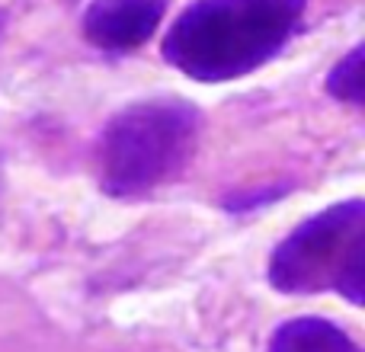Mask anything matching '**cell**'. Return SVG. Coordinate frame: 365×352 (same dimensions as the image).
Segmentation results:
<instances>
[{
  "label": "cell",
  "mask_w": 365,
  "mask_h": 352,
  "mask_svg": "<svg viewBox=\"0 0 365 352\" xmlns=\"http://www.w3.org/2000/svg\"><path fill=\"white\" fill-rule=\"evenodd\" d=\"M308 0H195L170 26L164 58L202 83L257 71L302 26Z\"/></svg>",
  "instance_id": "obj_1"
},
{
  "label": "cell",
  "mask_w": 365,
  "mask_h": 352,
  "mask_svg": "<svg viewBox=\"0 0 365 352\" xmlns=\"http://www.w3.org/2000/svg\"><path fill=\"white\" fill-rule=\"evenodd\" d=\"M195 141L199 113L182 100H145L122 109L96 147L103 192L115 199L148 195L186 170Z\"/></svg>",
  "instance_id": "obj_2"
},
{
  "label": "cell",
  "mask_w": 365,
  "mask_h": 352,
  "mask_svg": "<svg viewBox=\"0 0 365 352\" xmlns=\"http://www.w3.org/2000/svg\"><path fill=\"white\" fill-rule=\"evenodd\" d=\"M4 32H6V13L0 10V42H4Z\"/></svg>",
  "instance_id": "obj_7"
},
{
  "label": "cell",
  "mask_w": 365,
  "mask_h": 352,
  "mask_svg": "<svg viewBox=\"0 0 365 352\" xmlns=\"http://www.w3.org/2000/svg\"><path fill=\"white\" fill-rule=\"evenodd\" d=\"M362 58L365 48L356 45L340 64L327 74V93L336 96L343 103H353V106H362L365 100V87H362Z\"/></svg>",
  "instance_id": "obj_6"
},
{
  "label": "cell",
  "mask_w": 365,
  "mask_h": 352,
  "mask_svg": "<svg viewBox=\"0 0 365 352\" xmlns=\"http://www.w3.org/2000/svg\"><path fill=\"white\" fill-rule=\"evenodd\" d=\"M269 352H362L346 330L324 317H298L272 333Z\"/></svg>",
  "instance_id": "obj_5"
},
{
  "label": "cell",
  "mask_w": 365,
  "mask_h": 352,
  "mask_svg": "<svg viewBox=\"0 0 365 352\" xmlns=\"http://www.w3.org/2000/svg\"><path fill=\"white\" fill-rule=\"evenodd\" d=\"M167 0H93L83 13V36L103 51H132L158 32Z\"/></svg>",
  "instance_id": "obj_4"
},
{
  "label": "cell",
  "mask_w": 365,
  "mask_h": 352,
  "mask_svg": "<svg viewBox=\"0 0 365 352\" xmlns=\"http://www.w3.org/2000/svg\"><path fill=\"white\" fill-rule=\"evenodd\" d=\"M269 282L289 295L340 291L365 301V202L349 199L298 224L269 259Z\"/></svg>",
  "instance_id": "obj_3"
}]
</instances>
